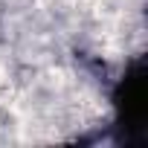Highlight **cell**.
<instances>
[{
  "label": "cell",
  "instance_id": "1",
  "mask_svg": "<svg viewBox=\"0 0 148 148\" xmlns=\"http://www.w3.org/2000/svg\"><path fill=\"white\" fill-rule=\"evenodd\" d=\"M116 108H119V119L128 128H142V119H145V73H142V64H134L125 73L119 93H116Z\"/></svg>",
  "mask_w": 148,
  "mask_h": 148
}]
</instances>
